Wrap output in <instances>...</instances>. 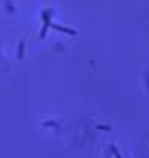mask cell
Instances as JSON below:
<instances>
[{
	"label": "cell",
	"mask_w": 149,
	"mask_h": 158,
	"mask_svg": "<svg viewBox=\"0 0 149 158\" xmlns=\"http://www.w3.org/2000/svg\"><path fill=\"white\" fill-rule=\"evenodd\" d=\"M42 20H45V27H42V31H40V38H45L47 36V29L51 25V9H45V11H42Z\"/></svg>",
	"instance_id": "1"
},
{
	"label": "cell",
	"mask_w": 149,
	"mask_h": 158,
	"mask_svg": "<svg viewBox=\"0 0 149 158\" xmlns=\"http://www.w3.org/2000/svg\"><path fill=\"white\" fill-rule=\"evenodd\" d=\"M49 27H51V29H56V31H60V34H69V36H76V29H69V27H65V25H58V23H51Z\"/></svg>",
	"instance_id": "2"
},
{
	"label": "cell",
	"mask_w": 149,
	"mask_h": 158,
	"mask_svg": "<svg viewBox=\"0 0 149 158\" xmlns=\"http://www.w3.org/2000/svg\"><path fill=\"white\" fill-rule=\"evenodd\" d=\"M109 152H111V154H114L116 158H122V156H120V152H118V149H116V145H111V147H109Z\"/></svg>",
	"instance_id": "3"
}]
</instances>
